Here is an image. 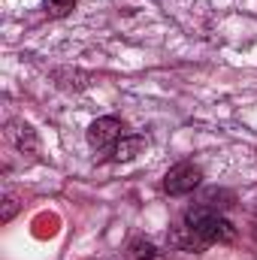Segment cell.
Segmentation results:
<instances>
[{
    "label": "cell",
    "mask_w": 257,
    "mask_h": 260,
    "mask_svg": "<svg viewBox=\"0 0 257 260\" xmlns=\"http://www.w3.org/2000/svg\"><path fill=\"white\" fill-rule=\"evenodd\" d=\"M15 209H18V203H15L12 197H6V200H3V215H0V221H12Z\"/></svg>",
    "instance_id": "8"
},
{
    "label": "cell",
    "mask_w": 257,
    "mask_h": 260,
    "mask_svg": "<svg viewBox=\"0 0 257 260\" xmlns=\"http://www.w3.org/2000/svg\"><path fill=\"white\" fill-rule=\"evenodd\" d=\"M203 182V170L194 167V164H176L167 176H164V191L173 197L191 194L194 188H200Z\"/></svg>",
    "instance_id": "3"
},
{
    "label": "cell",
    "mask_w": 257,
    "mask_h": 260,
    "mask_svg": "<svg viewBox=\"0 0 257 260\" xmlns=\"http://www.w3.org/2000/svg\"><path fill=\"white\" fill-rule=\"evenodd\" d=\"M185 224L194 230V236H197L200 242H206V245H212V242L227 245V242L236 239V227H233L221 212H212V209H206V206H200V203L185 212Z\"/></svg>",
    "instance_id": "1"
},
{
    "label": "cell",
    "mask_w": 257,
    "mask_h": 260,
    "mask_svg": "<svg viewBox=\"0 0 257 260\" xmlns=\"http://www.w3.org/2000/svg\"><path fill=\"white\" fill-rule=\"evenodd\" d=\"M121 136H124V124L118 118H112V115L97 118L88 127V142H91L94 151H115V145L121 142Z\"/></svg>",
    "instance_id": "2"
},
{
    "label": "cell",
    "mask_w": 257,
    "mask_h": 260,
    "mask_svg": "<svg viewBox=\"0 0 257 260\" xmlns=\"http://www.w3.org/2000/svg\"><path fill=\"white\" fill-rule=\"evenodd\" d=\"M127 257L130 260H164V251H157V245L148 242V239H133L127 245Z\"/></svg>",
    "instance_id": "5"
},
{
    "label": "cell",
    "mask_w": 257,
    "mask_h": 260,
    "mask_svg": "<svg viewBox=\"0 0 257 260\" xmlns=\"http://www.w3.org/2000/svg\"><path fill=\"white\" fill-rule=\"evenodd\" d=\"M142 145H145V142H142L139 136H121V142L115 145L112 154H115V160H133V157L142 151Z\"/></svg>",
    "instance_id": "6"
},
{
    "label": "cell",
    "mask_w": 257,
    "mask_h": 260,
    "mask_svg": "<svg viewBox=\"0 0 257 260\" xmlns=\"http://www.w3.org/2000/svg\"><path fill=\"white\" fill-rule=\"evenodd\" d=\"M43 9L49 18H64L76 9V0H43Z\"/></svg>",
    "instance_id": "7"
},
{
    "label": "cell",
    "mask_w": 257,
    "mask_h": 260,
    "mask_svg": "<svg viewBox=\"0 0 257 260\" xmlns=\"http://www.w3.org/2000/svg\"><path fill=\"white\" fill-rule=\"evenodd\" d=\"M9 139L15 142V148L18 151H34L37 148V136H34V130L27 127V124H21V121H9Z\"/></svg>",
    "instance_id": "4"
}]
</instances>
